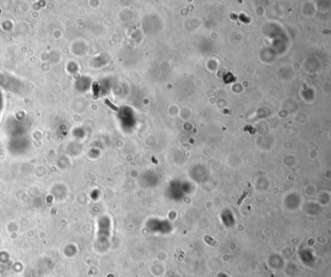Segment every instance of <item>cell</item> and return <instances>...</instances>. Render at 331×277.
<instances>
[{"label":"cell","instance_id":"1","mask_svg":"<svg viewBox=\"0 0 331 277\" xmlns=\"http://www.w3.org/2000/svg\"><path fill=\"white\" fill-rule=\"evenodd\" d=\"M105 103H106V104L109 106V107H110L111 108V109L112 110H114V111H119V108H118V107H116L114 104H112V103L110 102V101H109L108 99H105Z\"/></svg>","mask_w":331,"mask_h":277}]
</instances>
